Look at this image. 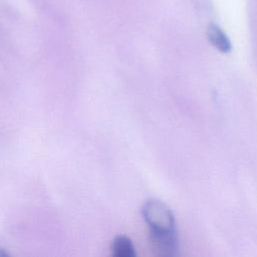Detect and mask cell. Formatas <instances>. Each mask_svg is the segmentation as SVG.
<instances>
[{
    "instance_id": "cell-1",
    "label": "cell",
    "mask_w": 257,
    "mask_h": 257,
    "mask_svg": "<svg viewBox=\"0 0 257 257\" xmlns=\"http://www.w3.org/2000/svg\"><path fill=\"white\" fill-rule=\"evenodd\" d=\"M142 214L150 232H177L174 213L164 202L156 199L147 201Z\"/></svg>"
},
{
    "instance_id": "cell-2",
    "label": "cell",
    "mask_w": 257,
    "mask_h": 257,
    "mask_svg": "<svg viewBox=\"0 0 257 257\" xmlns=\"http://www.w3.org/2000/svg\"><path fill=\"white\" fill-rule=\"evenodd\" d=\"M151 245L159 256H174L179 250L177 232H150Z\"/></svg>"
},
{
    "instance_id": "cell-3",
    "label": "cell",
    "mask_w": 257,
    "mask_h": 257,
    "mask_svg": "<svg viewBox=\"0 0 257 257\" xmlns=\"http://www.w3.org/2000/svg\"><path fill=\"white\" fill-rule=\"evenodd\" d=\"M207 37L210 43L220 52L228 53L232 49V44L226 33L217 25L211 24L207 29Z\"/></svg>"
},
{
    "instance_id": "cell-4",
    "label": "cell",
    "mask_w": 257,
    "mask_h": 257,
    "mask_svg": "<svg viewBox=\"0 0 257 257\" xmlns=\"http://www.w3.org/2000/svg\"><path fill=\"white\" fill-rule=\"evenodd\" d=\"M111 250H112V255L115 257L136 256V251H135V247L132 240L124 235H118L113 239Z\"/></svg>"
}]
</instances>
